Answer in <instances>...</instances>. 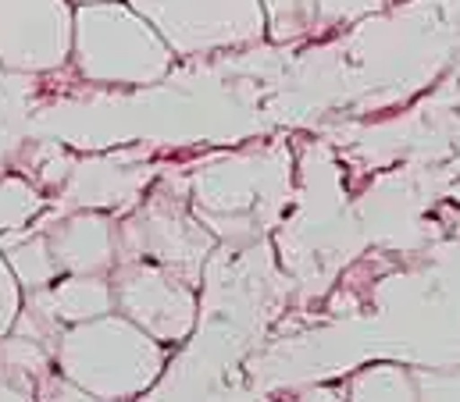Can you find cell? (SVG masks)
Instances as JSON below:
<instances>
[{
	"label": "cell",
	"instance_id": "15",
	"mask_svg": "<svg viewBox=\"0 0 460 402\" xmlns=\"http://www.w3.org/2000/svg\"><path fill=\"white\" fill-rule=\"evenodd\" d=\"M418 396L429 399H460V371H439V374H421L414 371Z\"/></svg>",
	"mask_w": 460,
	"mask_h": 402
},
{
	"label": "cell",
	"instance_id": "10",
	"mask_svg": "<svg viewBox=\"0 0 460 402\" xmlns=\"http://www.w3.org/2000/svg\"><path fill=\"white\" fill-rule=\"evenodd\" d=\"M50 302L65 324L104 317L115 310L111 275H61L50 285Z\"/></svg>",
	"mask_w": 460,
	"mask_h": 402
},
{
	"label": "cell",
	"instance_id": "4",
	"mask_svg": "<svg viewBox=\"0 0 460 402\" xmlns=\"http://www.w3.org/2000/svg\"><path fill=\"white\" fill-rule=\"evenodd\" d=\"M115 313L128 317L161 345H182L197 328V285L154 260H118L111 267Z\"/></svg>",
	"mask_w": 460,
	"mask_h": 402
},
{
	"label": "cell",
	"instance_id": "12",
	"mask_svg": "<svg viewBox=\"0 0 460 402\" xmlns=\"http://www.w3.org/2000/svg\"><path fill=\"white\" fill-rule=\"evenodd\" d=\"M353 399H418L414 374H403L400 367H367L349 381Z\"/></svg>",
	"mask_w": 460,
	"mask_h": 402
},
{
	"label": "cell",
	"instance_id": "2",
	"mask_svg": "<svg viewBox=\"0 0 460 402\" xmlns=\"http://www.w3.org/2000/svg\"><path fill=\"white\" fill-rule=\"evenodd\" d=\"M75 72L93 86H154L172 72V47L128 4H75L72 57Z\"/></svg>",
	"mask_w": 460,
	"mask_h": 402
},
{
	"label": "cell",
	"instance_id": "8",
	"mask_svg": "<svg viewBox=\"0 0 460 402\" xmlns=\"http://www.w3.org/2000/svg\"><path fill=\"white\" fill-rule=\"evenodd\" d=\"M54 371V353L18 331L0 335V399H36L43 378Z\"/></svg>",
	"mask_w": 460,
	"mask_h": 402
},
{
	"label": "cell",
	"instance_id": "16",
	"mask_svg": "<svg viewBox=\"0 0 460 402\" xmlns=\"http://www.w3.org/2000/svg\"><path fill=\"white\" fill-rule=\"evenodd\" d=\"M72 4H104V0H72Z\"/></svg>",
	"mask_w": 460,
	"mask_h": 402
},
{
	"label": "cell",
	"instance_id": "9",
	"mask_svg": "<svg viewBox=\"0 0 460 402\" xmlns=\"http://www.w3.org/2000/svg\"><path fill=\"white\" fill-rule=\"evenodd\" d=\"M0 249L7 257V267L14 275V282L22 285V293H32V289H50L61 271L54 264V253H50V242H47V232L43 228H22V235H7L0 232Z\"/></svg>",
	"mask_w": 460,
	"mask_h": 402
},
{
	"label": "cell",
	"instance_id": "3",
	"mask_svg": "<svg viewBox=\"0 0 460 402\" xmlns=\"http://www.w3.org/2000/svg\"><path fill=\"white\" fill-rule=\"evenodd\" d=\"M172 47L175 57H200L268 36L261 0H128Z\"/></svg>",
	"mask_w": 460,
	"mask_h": 402
},
{
	"label": "cell",
	"instance_id": "7",
	"mask_svg": "<svg viewBox=\"0 0 460 402\" xmlns=\"http://www.w3.org/2000/svg\"><path fill=\"white\" fill-rule=\"evenodd\" d=\"M43 232L61 275H111L118 264V221L104 210H75Z\"/></svg>",
	"mask_w": 460,
	"mask_h": 402
},
{
	"label": "cell",
	"instance_id": "14",
	"mask_svg": "<svg viewBox=\"0 0 460 402\" xmlns=\"http://www.w3.org/2000/svg\"><path fill=\"white\" fill-rule=\"evenodd\" d=\"M18 306H22V285L14 282V275H11V267H7V257H4V249H0V335L11 331Z\"/></svg>",
	"mask_w": 460,
	"mask_h": 402
},
{
	"label": "cell",
	"instance_id": "5",
	"mask_svg": "<svg viewBox=\"0 0 460 402\" xmlns=\"http://www.w3.org/2000/svg\"><path fill=\"white\" fill-rule=\"evenodd\" d=\"M211 235L168 197H150L132 217L118 221V260H154L197 285Z\"/></svg>",
	"mask_w": 460,
	"mask_h": 402
},
{
	"label": "cell",
	"instance_id": "11",
	"mask_svg": "<svg viewBox=\"0 0 460 402\" xmlns=\"http://www.w3.org/2000/svg\"><path fill=\"white\" fill-rule=\"evenodd\" d=\"M382 4L385 0H300V14L307 32H332L382 11Z\"/></svg>",
	"mask_w": 460,
	"mask_h": 402
},
{
	"label": "cell",
	"instance_id": "13",
	"mask_svg": "<svg viewBox=\"0 0 460 402\" xmlns=\"http://www.w3.org/2000/svg\"><path fill=\"white\" fill-rule=\"evenodd\" d=\"M261 7H264V29L275 43H293V39L307 36L300 0H261Z\"/></svg>",
	"mask_w": 460,
	"mask_h": 402
},
{
	"label": "cell",
	"instance_id": "1",
	"mask_svg": "<svg viewBox=\"0 0 460 402\" xmlns=\"http://www.w3.org/2000/svg\"><path fill=\"white\" fill-rule=\"evenodd\" d=\"M168 345L150 338L121 313L65 324L54 367L75 381L90 399L150 396L164 374Z\"/></svg>",
	"mask_w": 460,
	"mask_h": 402
},
{
	"label": "cell",
	"instance_id": "6",
	"mask_svg": "<svg viewBox=\"0 0 460 402\" xmlns=\"http://www.w3.org/2000/svg\"><path fill=\"white\" fill-rule=\"evenodd\" d=\"M72 29V0H0V68L25 75L65 68Z\"/></svg>",
	"mask_w": 460,
	"mask_h": 402
}]
</instances>
